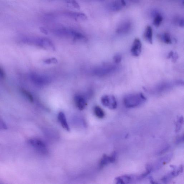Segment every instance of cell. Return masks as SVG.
I'll return each mask as SVG.
<instances>
[{
	"mask_svg": "<svg viewBox=\"0 0 184 184\" xmlns=\"http://www.w3.org/2000/svg\"><path fill=\"white\" fill-rule=\"evenodd\" d=\"M146 98L141 93L128 94L123 99L124 104L127 108L138 107L144 103Z\"/></svg>",
	"mask_w": 184,
	"mask_h": 184,
	"instance_id": "obj_1",
	"label": "cell"
},
{
	"mask_svg": "<svg viewBox=\"0 0 184 184\" xmlns=\"http://www.w3.org/2000/svg\"><path fill=\"white\" fill-rule=\"evenodd\" d=\"M29 143L41 153L44 154L48 153V150L45 143L40 139L36 138L31 139L29 140Z\"/></svg>",
	"mask_w": 184,
	"mask_h": 184,
	"instance_id": "obj_2",
	"label": "cell"
},
{
	"mask_svg": "<svg viewBox=\"0 0 184 184\" xmlns=\"http://www.w3.org/2000/svg\"><path fill=\"white\" fill-rule=\"evenodd\" d=\"M101 102L104 106L111 109H115L117 107V101L114 96H104L101 97Z\"/></svg>",
	"mask_w": 184,
	"mask_h": 184,
	"instance_id": "obj_3",
	"label": "cell"
},
{
	"mask_svg": "<svg viewBox=\"0 0 184 184\" xmlns=\"http://www.w3.org/2000/svg\"><path fill=\"white\" fill-rule=\"evenodd\" d=\"M117 69V66L113 64H105L97 69V74L101 76H103L115 72Z\"/></svg>",
	"mask_w": 184,
	"mask_h": 184,
	"instance_id": "obj_4",
	"label": "cell"
},
{
	"mask_svg": "<svg viewBox=\"0 0 184 184\" xmlns=\"http://www.w3.org/2000/svg\"><path fill=\"white\" fill-rule=\"evenodd\" d=\"M173 171L167 174L166 175L164 176L162 180L164 183H167L169 182L171 179L176 177L181 173L183 171V167L182 165H181L180 167H176L172 166Z\"/></svg>",
	"mask_w": 184,
	"mask_h": 184,
	"instance_id": "obj_5",
	"label": "cell"
},
{
	"mask_svg": "<svg viewBox=\"0 0 184 184\" xmlns=\"http://www.w3.org/2000/svg\"><path fill=\"white\" fill-rule=\"evenodd\" d=\"M116 157L117 154L115 152L113 153L112 155L110 156L106 154L103 155L100 160L99 167L101 168L109 163H114L115 162Z\"/></svg>",
	"mask_w": 184,
	"mask_h": 184,
	"instance_id": "obj_6",
	"label": "cell"
},
{
	"mask_svg": "<svg viewBox=\"0 0 184 184\" xmlns=\"http://www.w3.org/2000/svg\"><path fill=\"white\" fill-rule=\"evenodd\" d=\"M142 43L139 38L134 39L131 49V53L133 56L138 57L141 53Z\"/></svg>",
	"mask_w": 184,
	"mask_h": 184,
	"instance_id": "obj_7",
	"label": "cell"
},
{
	"mask_svg": "<svg viewBox=\"0 0 184 184\" xmlns=\"http://www.w3.org/2000/svg\"><path fill=\"white\" fill-rule=\"evenodd\" d=\"M135 180H139L138 176L124 175L116 178L115 182L116 184L129 183Z\"/></svg>",
	"mask_w": 184,
	"mask_h": 184,
	"instance_id": "obj_8",
	"label": "cell"
},
{
	"mask_svg": "<svg viewBox=\"0 0 184 184\" xmlns=\"http://www.w3.org/2000/svg\"><path fill=\"white\" fill-rule=\"evenodd\" d=\"M126 5L125 0H115L109 6L110 10L113 12H118Z\"/></svg>",
	"mask_w": 184,
	"mask_h": 184,
	"instance_id": "obj_9",
	"label": "cell"
},
{
	"mask_svg": "<svg viewBox=\"0 0 184 184\" xmlns=\"http://www.w3.org/2000/svg\"><path fill=\"white\" fill-rule=\"evenodd\" d=\"M131 24L129 21H126L121 23L117 28L116 32L118 34H125L127 33L130 30Z\"/></svg>",
	"mask_w": 184,
	"mask_h": 184,
	"instance_id": "obj_10",
	"label": "cell"
},
{
	"mask_svg": "<svg viewBox=\"0 0 184 184\" xmlns=\"http://www.w3.org/2000/svg\"><path fill=\"white\" fill-rule=\"evenodd\" d=\"M173 84L171 83H164L156 86L155 87L151 89V92H161L169 89L172 86Z\"/></svg>",
	"mask_w": 184,
	"mask_h": 184,
	"instance_id": "obj_11",
	"label": "cell"
},
{
	"mask_svg": "<svg viewBox=\"0 0 184 184\" xmlns=\"http://www.w3.org/2000/svg\"><path fill=\"white\" fill-rule=\"evenodd\" d=\"M172 154H170L160 159L155 164V166L152 167L153 170L155 169H158L162 167L165 164L168 163L172 158Z\"/></svg>",
	"mask_w": 184,
	"mask_h": 184,
	"instance_id": "obj_12",
	"label": "cell"
},
{
	"mask_svg": "<svg viewBox=\"0 0 184 184\" xmlns=\"http://www.w3.org/2000/svg\"><path fill=\"white\" fill-rule=\"evenodd\" d=\"M76 106L80 110L82 111L86 107V103L85 100L81 95L76 96L74 98Z\"/></svg>",
	"mask_w": 184,
	"mask_h": 184,
	"instance_id": "obj_13",
	"label": "cell"
},
{
	"mask_svg": "<svg viewBox=\"0 0 184 184\" xmlns=\"http://www.w3.org/2000/svg\"><path fill=\"white\" fill-rule=\"evenodd\" d=\"M58 118L60 124L62 127L66 131H70V128L67 122L66 117L65 114L63 112L59 113Z\"/></svg>",
	"mask_w": 184,
	"mask_h": 184,
	"instance_id": "obj_14",
	"label": "cell"
},
{
	"mask_svg": "<svg viewBox=\"0 0 184 184\" xmlns=\"http://www.w3.org/2000/svg\"><path fill=\"white\" fill-rule=\"evenodd\" d=\"M143 37L146 41L149 44L153 43V30L150 26H147L143 34Z\"/></svg>",
	"mask_w": 184,
	"mask_h": 184,
	"instance_id": "obj_15",
	"label": "cell"
},
{
	"mask_svg": "<svg viewBox=\"0 0 184 184\" xmlns=\"http://www.w3.org/2000/svg\"><path fill=\"white\" fill-rule=\"evenodd\" d=\"M65 15L71 17L83 20H85L87 19V17L84 13H80V12H66L64 13Z\"/></svg>",
	"mask_w": 184,
	"mask_h": 184,
	"instance_id": "obj_16",
	"label": "cell"
},
{
	"mask_svg": "<svg viewBox=\"0 0 184 184\" xmlns=\"http://www.w3.org/2000/svg\"><path fill=\"white\" fill-rule=\"evenodd\" d=\"M94 111L96 116L99 119L104 118L105 113L104 111L101 107L98 106H95L94 108Z\"/></svg>",
	"mask_w": 184,
	"mask_h": 184,
	"instance_id": "obj_17",
	"label": "cell"
},
{
	"mask_svg": "<svg viewBox=\"0 0 184 184\" xmlns=\"http://www.w3.org/2000/svg\"><path fill=\"white\" fill-rule=\"evenodd\" d=\"M159 37H160L161 39L165 44H170L172 43V40H171V36H170L169 34L167 33V32L164 33L163 34L160 35Z\"/></svg>",
	"mask_w": 184,
	"mask_h": 184,
	"instance_id": "obj_18",
	"label": "cell"
},
{
	"mask_svg": "<svg viewBox=\"0 0 184 184\" xmlns=\"http://www.w3.org/2000/svg\"><path fill=\"white\" fill-rule=\"evenodd\" d=\"M153 24L156 27H158L162 24L163 20V17L159 13L153 17Z\"/></svg>",
	"mask_w": 184,
	"mask_h": 184,
	"instance_id": "obj_19",
	"label": "cell"
},
{
	"mask_svg": "<svg viewBox=\"0 0 184 184\" xmlns=\"http://www.w3.org/2000/svg\"><path fill=\"white\" fill-rule=\"evenodd\" d=\"M183 123V117L182 116L179 117L177 118V121L176 123V131L178 132L180 130Z\"/></svg>",
	"mask_w": 184,
	"mask_h": 184,
	"instance_id": "obj_20",
	"label": "cell"
},
{
	"mask_svg": "<svg viewBox=\"0 0 184 184\" xmlns=\"http://www.w3.org/2000/svg\"><path fill=\"white\" fill-rule=\"evenodd\" d=\"M21 92L24 94V95L31 102H33L34 101V98L32 94L30 93V92L24 89H21Z\"/></svg>",
	"mask_w": 184,
	"mask_h": 184,
	"instance_id": "obj_21",
	"label": "cell"
},
{
	"mask_svg": "<svg viewBox=\"0 0 184 184\" xmlns=\"http://www.w3.org/2000/svg\"><path fill=\"white\" fill-rule=\"evenodd\" d=\"M167 58L171 59L173 62H176L178 59V55L176 52L171 51L168 54Z\"/></svg>",
	"mask_w": 184,
	"mask_h": 184,
	"instance_id": "obj_22",
	"label": "cell"
},
{
	"mask_svg": "<svg viewBox=\"0 0 184 184\" xmlns=\"http://www.w3.org/2000/svg\"><path fill=\"white\" fill-rule=\"evenodd\" d=\"M67 1L69 3L71 4L73 7L75 8L78 9V10H79L80 8L79 4H78V3H77V1H76L75 0H68Z\"/></svg>",
	"mask_w": 184,
	"mask_h": 184,
	"instance_id": "obj_23",
	"label": "cell"
},
{
	"mask_svg": "<svg viewBox=\"0 0 184 184\" xmlns=\"http://www.w3.org/2000/svg\"><path fill=\"white\" fill-rule=\"evenodd\" d=\"M122 57L121 55L120 54H117L115 55L113 58L114 62L115 64H118L121 62Z\"/></svg>",
	"mask_w": 184,
	"mask_h": 184,
	"instance_id": "obj_24",
	"label": "cell"
},
{
	"mask_svg": "<svg viewBox=\"0 0 184 184\" xmlns=\"http://www.w3.org/2000/svg\"><path fill=\"white\" fill-rule=\"evenodd\" d=\"M7 126L5 122L3 120L0 118V129H7Z\"/></svg>",
	"mask_w": 184,
	"mask_h": 184,
	"instance_id": "obj_25",
	"label": "cell"
},
{
	"mask_svg": "<svg viewBox=\"0 0 184 184\" xmlns=\"http://www.w3.org/2000/svg\"><path fill=\"white\" fill-rule=\"evenodd\" d=\"M57 62V60L56 59L52 58V59H49L46 60L45 62L47 64H50L51 63H56Z\"/></svg>",
	"mask_w": 184,
	"mask_h": 184,
	"instance_id": "obj_26",
	"label": "cell"
},
{
	"mask_svg": "<svg viewBox=\"0 0 184 184\" xmlns=\"http://www.w3.org/2000/svg\"><path fill=\"white\" fill-rule=\"evenodd\" d=\"M5 72H4L2 68L0 66V77H1V78L4 79L5 78Z\"/></svg>",
	"mask_w": 184,
	"mask_h": 184,
	"instance_id": "obj_27",
	"label": "cell"
},
{
	"mask_svg": "<svg viewBox=\"0 0 184 184\" xmlns=\"http://www.w3.org/2000/svg\"><path fill=\"white\" fill-rule=\"evenodd\" d=\"M184 140V136L183 135L179 137L177 139V140H176V143H182V142H183Z\"/></svg>",
	"mask_w": 184,
	"mask_h": 184,
	"instance_id": "obj_28",
	"label": "cell"
},
{
	"mask_svg": "<svg viewBox=\"0 0 184 184\" xmlns=\"http://www.w3.org/2000/svg\"><path fill=\"white\" fill-rule=\"evenodd\" d=\"M179 25L180 27H183L184 25V21L183 18H181L179 20Z\"/></svg>",
	"mask_w": 184,
	"mask_h": 184,
	"instance_id": "obj_29",
	"label": "cell"
},
{
	"mask_svg": "<svg viewBox=\"0 0 184 184\" xmlns=\"http://www.w3.org/2000/svg\"><path fill=\"white\" fill-rule=\"evenodd\" d=\"M40 30H41V31L42 32H43V33L44 34H48V32L47 30H46L43 27H41L40 28Z\"/></svg>",
	"mask_w": 184,
	"mask_h": 184,
	"instance_id": "obj_30",
	"label": "cell"
},
{
	"mask_svg": "<svg viewBox=\"0 0 184 184\" xmlns=\"http://www.w3.org/2000/svg\"><path fill=\"white\" fill-rule=\"evenodd\" d=\"M129 1H131V2L134 3H137L139 2V0H129Z\"/></svg>",
	"mask_w": 184,
	"mask_h": 184,
	"instance_id": "obj_31",
	"label": "cell"
},
{
	"mask_svg": "<svg viewBox=\"0 0 184 184\" xmlns=\"http://www.w3.org/2000/svg\"><path fill=\"white\" fill-rule=\"evenodd\" d=\"M98 1H104V0H98Z\"/></svg>",
	"mask_w": 184,
	"mask_h": 184,
	"instance_id": "obj_32",
	"label": "cell"
}]
</instances>
